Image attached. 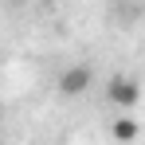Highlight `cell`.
I'll use <instances>...</instances> for the list:
<instances>
[{"mask_svg": "<svg viewBox=\"0 0 145 145\" xmlns=\"http://www.w3.org/2000/svg\"><path fill=\"white\" fill-rule=\"evenodd\" d=\"M106 98H110L114 106H121V110H129V106H137L141 86H137L133 78H121V74H114V78L106 82Z\"/></svg>", "mask_w": 145, "mask_h": 145, "instance_id": "1", "label": "cell"}, {"mask_svg": "<svg viewBox=\"0 0 145 145\" xmlns=\"http://www.w3.org/2000/svg\"><path fill=\"white\" fill-rule=\"evenodd\" d=\"M90 78H94V71H90L86 63H78V67H67V71L59 74V90L74 98V94H82V90L90 86Z\"/></svg>", "mask_w": 145, "mask_h": 145, "instance_id": "2", "label": "cell"}, {"mask_svg": "<svg viewBox=\"0 0 145 145\" xmlns=\"http://www.w3.org/2000/svg\"><path fill=\"white\" fill-rule=\"evenodd\" d=\"M110 133H114V137H121V141H133V137H137V121H133V118H118Z\"/></svg>", "mask_w": 145, "mask_h": 145, "instance_id": "3", "label": "cell"}]
</instances>
